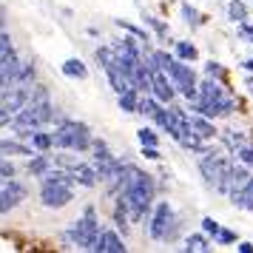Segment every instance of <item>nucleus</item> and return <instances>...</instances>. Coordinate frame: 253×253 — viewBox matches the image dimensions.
I'll list each match as a JSON object with an SVG mask.
<instances>
[{
	"mask_svg": "<svg viewBox=\"0 0 253 253\" xmlns=\"http://www.w3.org/2000/svg\"><path fill=\"white\" fill-rule=\"evenodd\" d=\"M191 131H194V134H199L202 139H213L219 134L216 126H213V120H211V117H205V114H199V111H194V114H191Z\"/></svg>",
	"mask_w": 253,
	"mask_h": 253,
	"instance_id": "2eb2a0df",
	"label": "nucleus"
},
{
	"mask_svg": "<svg viewBox=\"0 0 253 253\" xmlns=\"http://www.w3.org/2000/svg\"><path fill=\"white\" fill-rule=\"evenodd\" d=\"M20 66H23V60L17 57L14 51L0 60V94L17 85V71H20Z\"/></svg>",
	"mask_w": 253,
	"mask_h": 253,
	"instance_id": "1a4fd4ad",
	"label": "nucleus"
},
{
	"mask_svg": "<svg viewBox=\"0 0 253 253\" xmlns=\"http://www.w3.org/2000/svg\"><path fill=\"white\" fill-rule=\"evenodd\" d=\"M202 230H205L208 236H213V239H216L222 228H219V222H216L213 216H205V219H202Z\"/></svg>",
	"mask_w": 253,
	"mask_h": 253,
	"instance_id": "f704fd0d",
	"label": "nucleus"
},
{
	"mask_svg": "<svg viewBox=\"0 0 253 253\" xmlns=\"http://www.w3.org/2000/svg\"><path fill=\"white\" fill-rule=\"evenodd\" d=\"M74 199V191L71 185H43L40 188V205L48 208V211H60L66 208Z\"/></svg>",
	"mask_w": 253,
	"mask_h": 253,
	"instance_id": "423d86ee",
	"label": "nucleus"
},
{
	"mask_svg": "<svg viewBox=\"0 0 253 253\" xmlns=\"http://www.w3.org/2000/svg\"><path fill=\"white\" fill-rule=\"evenodd\" d=\"M29 191H26L23 182H17V179H6V182L0 185V213H9L14 211L17 205H23Z\"/></svg>",
	"mask_w": 253,
	"mask_h": 253,
	"instance_id": "0eeeda50",
	"label": "nucleus"
},
{
	"mask_svg": "<svg viewBox=\"0 0 253 253\" xmlns=\"http://www.w3.org/2000/svg\"><path fill=\"white\" fill-rule=\"evenodd\" d=\"M111 191L117 194V208H123L131 222L148 219L154 196H157V182L148 171L137 168L134 162H126L120 176L111 182Z\"/></svg>",
	"mask_w": 253,
	"mask_h": 253,
	"instance_id": "f257e3e1",
	"label": "nucleus"
},
{
	"mask_svg": "<svg viewBox=\"0 0 253 253\" xmlns=\"http://www.w3.org/2000/svg\"><path fill=\"white\" fill-rule=\"evenodd\" d=\"M151 94H154V97H157L162 105H171V103H173V97H176V85H173V80L168 77V71H162V69L154 71Z\"/></svg>",
	"mask_w": 253,
	"mask_h": 253,
	"instance_id": "6e6552de",
	"label": "nucleus"
},
{
	"mask_svg": "<svg viewBox=\"0 0 253 253\" xmlns=\"http://www.w3.org/2000/svg\"><path fill=\"white\" fill-rule=\"evenodd\" d=\"M128 213L123 211V208H114V225H117V230H123V233H128Z\"/></svg>",
	"mask_w": 253,
	"mask_h": 253,
	"instance_id": "72a5a7b5",
	"label": "nucleus"
},
{
	"mask_svg": "<svg viewBox=\"0 0 253 253\" xmlns=\"http://www.w3.org/2000/svg\"><path fill=\"white\" fill-rule=\"evenodd\" d=\"M242 66H245V69H248V71H253V57H251V60H245Z\"/></svg>",
	"mask_w": 253,
	"mask_h": 253,
	"instance_id": "de8ad7c7",
	"label": "nucleus"
},
{
	"mask_svg": "<svg viewBox=\"0 0 253 253\" xmlns=\"http://www.w3.org/2000/svg\"><path fill=\"white\" fill-rule=\"evenodd\" d=\"M51 160H54V165H57V168H66V171H71V168L80 162V160H77V151H69V154H54Z\"/></svg>",
	"mask_w": 253,
	"mask_h": 253,
	"instance_id": "c85d7f7f",
	"label": "nucleus"
},
{
	"mask_svg": "<svg viewBox=\"0 0 253 253\" xmlns=\"http://www.w3.org/2000/svg\"><path fill=\"white\" fill-rule=\"evenodd\" d=\"M14 46H12V37L6 35V32H0V60L6 57V54H12Z\"/></svg>",
	"mask_w": 253,
	"mask_h": 253,
	"instance_id": "e433bc0d",
	"label": "nucleus"
},
{
	"mask_svg": "<svg viewBox=\"0 0 253 253\" xmlns=\"http://www.w3.org/2000/svg\"><path fill=\"white\" fill-rule=\"evenodd\" d=\"M173 208L168 202H157L154 205V213H151V222H148V236L157 242H165V233L168 228L173 225Z\"/></svg>",
	"mask_w": 253,
	"mask_h": 253,
	"instance_id": "39448f33",
	"label": "nucleus"
},
{
	"mask_svg": "<svg viewBox=\"0 0 253 253\" xmlns=\"http://www.w3.org/2000/svg\"><path fill=\"white\" fill-rule=\"evenodd\" d=\"M251 179H253V176H251V171H248V165H245V162H242V165H233V173H230V194L242 191V188L251 182Z\"/></svg>",
	"mask_w": 253,
	"mask_h": 253,
	"instance_id": "a211bd4d",
	"label": "nucleus"
},
{
	"mask_svg": "<svg viewBox=\"0 0 253 253\" xmlns=\"http://www.w3.org/2000/svg\"><path fill=\"white\" fill-rule=\"evenodd\" d=\"M3 26H6V14H3V6H0V32H3Z\"/></svg>",
	"mask_w": 253,
	"mask_h": 253,
	"instance_id": "49530a36",
	"label": "nucleus"
},
{
	"mask_svg": "<svg viewBox=\"0 0 253 253\" xmlns=\"http://www.w3.org/2000/svg\"><path fill=\"white\" fill-rule=\"evenodd\" d=\"M228 17L233 23H245L248 20V6L242 3V0H230L228 3Z\"/></svg>",
	"mask_w": 253,
	"mask_h": 253,
	"instance_id": "b1692460",
	"label": "nucleus"
},
{
	"mask_svg": "<svg viewBox=\"0 0 253 253\" xmlns=\"http://www.w3.org/2000/svg\"><path fill=\"white\" fill-rule=\"evenodd\" d=\"M145 23H148V26H151V29H154V32H157L160 37H168V26H165V23H160L157 17H151V14H145Z\"/></svg>",
	"mask_w": 253,
	"mask_h": 253,
	"instance_id": "4c0bfd02",
	"label": "nucleus"
},
{
	"mask_svg": "<svg viewBox=\"0 0 253 253\" xmlns=\"http://www.w3.org/2000/svg\"><path fill=\"white\" fill-rule=\"evenodd\" d=\"M137 139H139V145H160L157 131H151V128H139V131H137Z\"/></svg>",
	"mask_w": 253,
	"mask_h": 253,
	"instance_id": "473e14b6",
	"label": "nucleus"
},
{
	"mask_svg": "<svg viewBox=\"0 0 253 253\" xmlns=\"http://www.w3.org/2000/svg\"><path fill=\"white\" fill-rule=\"evenodd\" d=\"M160 105H162V103L157 100V97H154V94H145V97L139 100V111H137V114H142V117H154Z\"/></svg>",
	"mask_w": 253,
	"mask_h": 253,
	"instance_id": "a878e982",
	"label": "nucleus"
},
{
	"mask_svg": "<svg viewBox=\"0 0 253 253\" xmlns=\"http://www.w3.org/2000/svg\"><path fill=\"white\" fill-rule=\"evenodd\" d=\"M216 242H219V245H233V242H236V233L228 230V228H222V230H219V236H216Z\"/></svg>",
	"mask_w": 253,
	"mask_h": 253,
	"instance_id": "a19ab883",
	"label": "nucleus"
},
{
	"mask_svg": "<svg viewBox=\"0 0 253 253\" xmlns=\"http://www.w3.org/2000/svg\"><path fill=\"white\" fill-rule=\"evenodd\" d=\"M230 202L236 208H242V211H251L253 213V179L242 191H236V194H230Z\"/></svg>",
	"mask_w": 253,
	"mask_h": 253,
	"instance_id": "6ab92c4d",
	"label": "nucleus"
},
{
	"mask_svg": "<svg viewBox=\"0 0 253 253\" xmlns=\"http://www.w3.org/2000/svg\"><path fill=\"white\" fill-rule=\"evenodd\" d=\"M0 185H3V176H0Z\"/></svg>",
	"mask_w": 253,
	"mask_h": 253,
	"instance_id": "09e8293b",
	"label": "nucleus"
},
{
	"mask_svg": "<svg viewBox=\"0 0 253 253\" xmlns=\"http://www.w3.org/2000/svg\"><path fill=\"white\" fill-rule=\"evenodd\" d=\"M123 32H128V35H134L137 40H142V43H148V32H142L139 26H134V23H128V20H114Z\"/></svg>",
	"mask_w": 253,
	"mask_h": 253,
	"instance_id": "c756f323",
	"label": "nucleus"
},
{
	"mask_svg": "<svg viewBox=\"0 0 253 253\" xmlns=\"http://www.w3.org/2000/svg\"><path fill=\"white\" fill-rule=\"evenodd\" d=\"M14 173H17V168L9 162V157H0V176H3V179H12Z\"/></svg>",
	"mask_w": 253,
	"mask_h": 253,
	"instance_id": "c9c22d12",
	"label": "nucleus"
},
{
	"mask_svg": "<svg viewBox=\"0 0 253 253\" xmlns=\"http://www.w3.org/2000/svg\"><path fill=\"white\" fill-rule=\"evenodd\" d=\"M37 151L32 142H26V139H0V157H35Z\"/></svg>",
	"mask_w": 253,
	"mask_h": 253,
	"instance_id": "9d476101",
	"label": "nucleus"
},
{
	"mask_svg": "<svg viewBox=\"0 0 253 253\" xmlns=\"http://www.w3.org/2000/svg\"><path fill=\"white\" fill-rule=\"evenodd\" d=\"M40 185H74V176H71V171L54 165L46 176H40Z\"/></svg>",
	"mask_w": 253,
	"mask_h": 253,
	"instance_id": "f3484780",
	"label": "nucleus"
},
{
	"mask_svg": "<svg viewBox=\"0 0 253 253\" xmlns=\"http://www.w3.org/2000/svg\"><path fill=\"white\" fill-rule=\"evenodd\" d=\"M139 100H142V94H139L137 88H126L123 94H117V105H120V111H126V114L139 111Z\"/></svg>",
	"mask_w": 253,
	"mask_h": 253,
	"instance_id": "dca6fc26",
	"label": "nucleus"
},
{
	"mask_svg": "<svg viewBox=\"0 0 253 253\" xmlns=\"http://www.w3.org/2000/svg\"><path fill=\"white\" fill-rule=\"evenodd\" d=\"M14 123V114L6 108V105H0V128H6V126H12Z\"/></svg>",
	"mask_w": 253,
	"mask_h": 253,
	"instance_id": "79ce46f5",
	"label": "nucleus"
},
{
	"mask_svg": "<svg viewBox=\"0 0 253 253\" xmlns=\"http://www.w3.org/2000/svg\"><path fill=\"white\" fill-rule=\"evenodd\" d=\"M239 253H253V242H242V245H239Z\"/></svg>",
	"mask_w": 253,
	"mask_h": 253,
	"instance_id": "a18cd8bd",
	"label": "nucleus"
},
{
	"mask_svg": "<svg viewBox=\"0 0 253 253\" xmlns=\"http://www.w3.org/2000/svg\"><path fill=\"white\" fill-rule=\"evenodd\" d=\"M168 77L173 80L176 91L182 94L188 103H196L199 100V80H196V71L188 66V60H173L171 69H168Z\"/></svg>",
	"mask_w": 253,
	"mask_h": 253,
	"instance_id": "20e7f679",
	"label": "nucleus"
},
{
	"mask_svg": "<svg viewBox=\"0 0 253 253\" xmlns=\"http://www.w3.org/2000/svg\"><path fill=\"white\" fill-rule=\"evenodd\" d=\"M225 97V91H222V85H219L216 77H208V80L199 83V100L208 105H219V100Z\"/></svg>",
	"mask_w": 253,
	"mask_h": 253,
	"instance_id": "ddd939ff",
	"label": "nucleus"
},
{
	"mask_svg": "<svg viewBox=\"0 0 253 253\" xmlns=\"http://www.w3.org/2000/svg\"><path fill=\"white\" fill-rule=\"evenodd\" d=\"M54 168V160H51V154L48 151H37L35 157L29 160V165H26V171H29V176H46L48 171Z\"/></svg>",
	"mask_w": 253,
	"mask_h": 253,
	"instance_id": "f8f14e48",
	"label": "nucleus"
},
{
	"mask_svg": "<svg viewBox=\"0 0 253 253\" xmlns=\"http://www.w3.org/2000/svg\"><path fill=\"white\" fill-rule=\"evenodd\" d=\"M142 154H145V160H160L162 157L157 145H142Z\"/></svg>",
	"mask_w": 253,
	"mask_h": 253,
	"instance_id": "37998d69",
	"label": "nucleus"
},
{
	"mask_svg": "<svg viewBox=\"0 0 253 253\" xmlns=\"http://www.w3.org/2000/svg\"><path fill=\"white\" fill-rule=\"evenodd\" d=\"M173 51H176V57L179 60H188V63H194V60L199 57L196 46L194 43H188V40H176V43H173Z\"/></svg>",
	"mask_w": 253,
	"mask_h": 253,
	"instance_id": "5701e85b",
	"label": "nucleus"
},
{
	"mask_svg": "<svg viewBox=\"0 0 253 253\" xmlns=\"http://www.w3.org/2000/svg\"><path fill=\"white\" fill-rule=\"evenodd\" d=\"M35 77H37L35 63H23L20 71H17V85H35Z\"/></svg>",
	"mask_w": 253,
	"mask_h": 253,
	"instance_id": "bb28decb",
	"label": "nucleus"
},
{
	"mask_svg": "<svg viewBox=\"0 0 253 253\" xmlns=\"http://www.w3.org/2000/svg\"><path fill=\"white\" fill-rule=\"evenodd\" d=\"M29 142L35 145V151H51V148H54V134L40 128V131H35V134H32V139H29Z\"/></svg>",
	"mask_w": 253,
	"mask_h": 253,
	"instance_id": "412c9836",
	"label": "nucleus"
},
{
	"mask_svg": "<svg viewBox=\"0 0 253 253\" xmlns=\"http://www.w3.org/2000/svg\"><path fill=\"white\" fill-rule=\"evenodd\" d=\"M222 142H225V145L236 154V151L245 145V137H242V134H236V131H225V134H222Z\"/></svg>",
	"mask_w": 253,
	"mask_h": 253,
	"instance_id": "7c9ffc66",
	"label": "nucleus"
},
{
	"mask_svg": "<svg viewBox=\"0 0 253 253\" xmlns=\"http://www.w3.org/2000/svg\"><path fill=\"white\" fill-rule=\"evenodd\" d=\"M205 71H208V77H216V80H225V69H222L219 63H213V60H211V63L205 66Z\"/></svg>",
	"mask_w": 253,
	"mask_h": 253,
	"instance_id": "ea45409f",
	"label": "nucleus"
},
{
	"mask_svg": "<svg viewBox=\"0 0 253 253\" xmlns=\"http://www.w3.org/2000/svg\"><path fill=\"white\" fill-rule=\"evenodd\" d=\"M100 216H97V208L88 205L83 211V216L74 222V228L66 230L63 233V242L66 245H77L83 251H94L97 248V242H100Z\"/></svg>",
	"mask_w": 253,
	"mask_h": 253,
	"instance_id": "7ed1b4c3",
	"label": "nucleus"
},
{
	"mask_svg": "<svg viewBox=\"0 0 253 253\" xmlns=\"http://www.w3.org/2000/svg\"><path fill=\"white\" fill-rule=\"evenodd\" d=\"M185 251L188 253H208L211 251V239H208V233H191V236L185 239Z\"/></svg>",
	"mask_w": 253,
	"mask_h": 253,
	"instance_id": "aec40b11",
	"label": "nucleus"
},
{
	"mask_svg": "<svg viewBox=\"0 0 253 253\" xmlns=\"http://www.w3.org/2000/svg\"><path fill=\"white\" fill-rule=\"evenodd\" d=\"M63 74H66V77H77V80H85V77H88V71H85V66H83V60H77V57H71V60L63 63Z\"/></svg>",
	"mask_w": 253,
	"mask_h": 253,
	"instance_id": "4be33fe9",
	"label": "nucleus"
},
{
	"mask_svg": "<svg viewBox=\"0 0 253 253\" xmlns=\"http://www.w3.org/2000/svg\"><path fill=\"white\" fill-rule=\"evenodd\" d=\"M94 251L97 253H126V245H123V239H120L117 230H103Z\"/></svg>",
	"mask_w": 253,
	"mask_h": 253,
	"instance_id": "4468645a",
	"label": "nucleus"
},
{
	"mask_svg": "<svg viewBox=\"0 0 253 253\" xmlns=\"http://www.w3.org/2000/svg\"><path fill=\"white\" fill-rule=\"evenodd\" d=\"M51 134H54V148L77 151V154L91 151L94 134H91V128L85 126V123H80V120H69V117H63Z\"/></svg>",
	"mask_w": 253,
	"mask_h": 253,
	"instance_id": "f03ea898",
	"label": "nucleus"
},
{
	"mask_svg": "<svg viewBox=\"0 0 253 253\" xmlns=\"http://www.w3.org/2000/svg\"><path fill=\"white\" fill-rule=\"evenodd\" d=\"M151 57H154V66L162 71L171 69V63L176 60V54H168V51H162V48H157V51H151Z\"/></svg>",
	"mask_w": 253,
	"mask_h": 253,
	"instance_id": "cd10ccee",
	"label": "nucleus"
},
{
	"mask_svg": "<svg viewBox=\"0 0 253 253\" xmlns=\"http://www.w3.org/2000/svg\"><path fill=\"white\" fill-rule=\"evenodd\" d=\"M236 157H239V162H245L248 168H253V148L251 145H242V148L236 151Z\"/></svg>",
	"mask_w": 253,
	"mask_h": 253,
	"instance_id": "58836bf2",
	"label": "nucleus"
},
{
	"mask_svg": "<svg viewBox=\"0 0 253 253\" xmlns=\"http://www.w3.org/2000/svg\"><path fill=\"white\" fill-rule=\"evenodd\" d=\"M239 37H242V40H248V43H253V26L239 23Z\"/></svg>",
	"mask_w": 253,
	"mask_h": 253,
	"instance_id": "c03bdc74",
	"label": "nucleus"
},
{
	"mask_svg": "<svg viewBox=\"0 0 253 253\" xmlns=\"http://www.w3.org/2000/svg\"><path fill=\"white\" fill-rule=\"evenodd\" d=\"M182 17H185V23L194 26V29H196V26H202V14L196 12L191 3H182Z\"/></svg>",
	"mask_w": 253,
	"mask_h": 253,
	"instance_id": "2f4dec72",
	"label": "nucleus"
},
{
	"mask_svg": "<svg viewBox=\"0 0 253 253\" xmlns=\"http://www.w3.org/2000/svg\"><path fill=\"white\" fill-rule=\"evenodd\" d=\"M111 157H114V154L108 151V142L94 137V142H91V160L94 162H103V160H111Z\"/></svg>",
	"mask_w": 253,
	"mask_h": 253,
	"instance_id": "393cba45",
	"label": "nucleus"
},
{
	"mask_svg": "<svg viewBox=\"0 0 253 253\" xmlns=\"http://www.w3.org/2000/svg\"><path fill=\"white\" fill-rule=\"evenodd\" d=\"M71 176H74V185H80V188H94V185L100 182L97 165H85V162H77L71 168Z\"/></svg>",
	"mask_w": 253,
	"mask_h": 253,
	"instance_id": "9b49d317",
	"label": "nucleus"
}]
</instances>
